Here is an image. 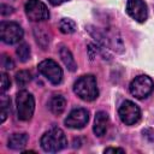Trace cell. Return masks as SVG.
Returning a JSON list of instances; mask_svg holds the SVG:
<instances>
[{"label": "cell", "instance_id": "obj_21", "mask_svg": "<svg viewBox=\"0 0 154 154\" xmlns=\"http://www.w3.org/2000/svg\"><path fill=\"white\" fill-rule=\"evenodd\" d=\"M13 7L12 6H8V5H5V4H1V7H0V13L2 16H7V14H11L13 13Z\"/></svg>", "mask_w": 154, "mask_h": 154}, {"label": "cell", "instance_id": "obj_23", "mask_svg": "<svg viewBox=\"0 0 154 154\" xmlns=\"http://www.w3.org/2000/svg\"><path fill=\"white\" fill-rule=\"evenodd\" d=\"M66 1H69V0H48V2L51 5H53V6H59V5H61V4L66 2Z\"/></svg>", "mask_w": 154, "mask_h": 154}, {"label": "cell", "instance_id": "obj_16", "mask_svg": "<svg viewBox=\"0 0 154 154\" xmlns=\"http://www.w3.org/2000/svg\"><path fill=\"white\" fill-rule=\"evenodd\" d=\"M0 108H1V123H4L11 111V100L4 93L1 94V97H0Z\"/></svg>", "mask_w": 154, "mask_h": 154}, {"label": "cell", "instance_id": "obj_10", "mask_svg": "<svg viewBox=\"0 0 154 154\" xmlns=\"http://www.w3.org/2000/svg\"><path fill=\"white\" fill-rule=\"evenodd\" d=\"M126 13L138 23L148 18V7L143 0H126Z\"/></svg>", "mask_w": 154, "mask_h": 154}, {"label": "cell", "instance_id": "obj_8", "mask_svg": "<svg viewBox=\"0 0 154 154\" xmlns=\"http://www.w3.org/2000/svg\"><path fill=\"white\" fill-rule=\"evenodd\" d=\"M24 11L31 22H43L49 18V11L41 0H28L24 5Z\"/></svg>", "mask_w": 154, "mask_h": 154}, {"label": "cell", "instance_id": "obj_17", "mask_svg": "<svg viewBox=\"0 0 154 154\" xmlns=\"http://www.w3.org/2000/svg\"><path fill=\"white\" fill-rule=\"evenodd\" d=\"M14 79H16V83H17L18 87H25L31 81V73L26 70L18 71L14 76Z\"/></svg>", "mask_w": 154, "mask_h": 154}, {"label": "cell", "instance_id": "obj_19", "mask_svg": "<svg viewBox=\"0 0 154 154\" xmlns=\"http://www.w3.org/2000/svg\"><path fill=\"white\" fill-rule=\"evenodd\" d=\"M1 67L4 70H12L14 67V63L11 59V57H8L7 54H2L1 55Z\"/></svg>", "mask_w": 154, "mask_h": 154}, {"label": "cell", "instance_id": "obj_12", "mask_svg": "<svg viewBox=\"0 0 154 154\" xmlns=\"http://www.w3.org/2000/svg\"><path fill=\"white\" fill-rule=\"evenodd\" d=\"M65 106H66V100L61 94L53 95L48 101V108L55 116L61 114L65 109Z\"/></svg>", "mask_w": 154, "mask_h": 154}, {"label": "cell", "instance_id": "obj_2", "mask_svg": "<svg viewBox=\"0 0 154 154\" xmlns=\"http://www.w3.org/2000/svg\"><path fill=\"white\" fill-rule=\"evenodd\" d=\"M75 94L84 101H94L99 96L96 77L94 75H83L73 83Z\"/></svg>", "mask_w": 154, "mask_h": 154}, {"label": "cell", "instance_id": "obj_20", "mask_svg": "<svg viewBox=\"0 0 154 154\" xmlns=\"http://www.w3.org/2000/svg\"><path fill=\"white\" fill-rule=\"evenodd\" d=\"M11 88V79L6 72H1V93L7 91Z\"/></svg>", "mask_w": 154, "mask_h": 154}, {"label": "cell", "instance_id": "obj_3", "mask_svg": "<svg viewBox=\"0 0 154 154\" xmlns=\"http://www.w3.org/2000/svg\"><path fill=\"white\" fill-rule=\"evenodd\" d=\"M17 117L22 122H28L32 118L35 111V99L28 90H19L16 95Z\"/></svg>", "mask_w": 154, "mask_h": 154}, {"label": "cell", "instance_id": "obj_15", "mask_svg": "<svg viewBox=\"0 0 154 154\" xmlns=\"http://www.w3.org/2000/svg\"><path fill=\"white\" fill-rule=\"evenodd\" d=\"M77 29V25L75 23V20L70 19V18H63L59 23V30L65 34V35H69V34H73Z\"/></svg>", "mask_w": 154, "mask_h": 154}, {"label": "cell", "instance_id": "obj_14", "mask_svg": "<svg viewBox=\"0 0 154 154\" xmlns=\"http://www.w3.org/2000/svg\"><path fill=\"white\" fill-rule=\"evenodd\" d=\"M59 55L61 58V61L64 63V65L67 67L69 71L73 72L77 70V64L75 61V58L72 55V53L70 52V49L65 46H63L60 49H59Z\"/></svg>", "mask_w": 154, "mask_h": 154}, {"label": "cell", "instance_id": "obj_1", "mask_svg": "<svg viewBox=\"0 0 154 154\" xmlns=\"http://www.w3.org/2000/svg\"><path fill=\"white\" fill-rule=\"evenodd\" d=\"M40 144L45 152L57 153L67 146V138L65 136V132L60 128L53 126L42 135Z\"/></svg>", "mask_w": 154, "mask_h": 154}, {"label": "cell", "instance_id": "obj_9", "mask_svg": "<svg viewBox=\"0 0 154 154\" xmlns=\"http://www.w3.org/2000/svg\"><path fill=\"white\" fill-rule=\"evenodd\" d=\"M89 120V112L85 108H75L65 118L64 123L70 129H83Z\"/></svg>", "mask_w": 154, "mask_h": 154}, {"label": "cell", "instance_id": "obj_18", "mask_svg": "<svg viewBox=\"0 0 154 154\" xmlns=\"http://www.w3.org/2000/svg\"><path fill=\"white\" fill-rule=\"evenodd\" d=\"M16 53L22 63H25L30 59V47L28 43H20L16 49Z\"/></svg>", "mask_w": 154, "mask_h": 154}, {"label": "cell", "instance_id": "obj_7", "mask_svg": "<svg viewBox=\"0 0 154 154\" xmlns=\"http://www.w3.org/2000/svg\"><path fill=\"white\" fill-rule=\"evenodd\" d=\"M118 116L123 124L134 125L138 123V120L141 119V109L135 102L130 100H125L122 102V105L118 108Z\"/></svg>", "mask_w": 154, "mask_h": 154}, {"label": "cell", "instance_id": "obj_11", "mask_svg": "<svg viewBox=\"0 0 154 154\" xmlns=\"http://www.w3.org/2000/svg\"><path fill=\"white\" fill-rule=\"evenodd\" d=\"M107 125H108V114L103 111L96 112L94 119V126H93L94 134L97 137H102L107 131Z\"/></svg>", "mask_w": 154, "mask_h": 154}, {"label": "cell", "instance_id": "obj_4", "mask_svg": "<svg viewBox=\"0 0 154 154\" xmlns=\"http://www.w3.org/2000/svg\"><path fill=\"white\" fill-rule=\"evenodd\" d=\"M129 90H130L131 95L135 96L136 99H146L147 96H149L153 93L154 82L149 76L140 75L131 81V83L129 85Z\"/></svg>", "mask_w": 154, "mask_h": 154}, {"label": "cell", "instance_id": "obj_22", "mask_svg": "<svg viewBox=\"0 0 154 154\" xmlns=\"http://www.w3.org/2000/svg\"><path fill=\"white\" fill-rule=\"evenodd\" d=\"M103 153H125V149L123 148H114V147H108L103 150Z\"/></svg>", "mask_w": 154, "mask_h": 154}, {"label": "cell", "instance_id": "obj_13", "mask_svg": "<svg viewBox=\"0 0 154 154\" xmlns=\"http://www.w3.org/2000/svg\"><path fill=\"white\" fill-rule=\"evenodd\" d=\"M29 141L28 134H12L8 137V147L13 150H22Z\"/></svg>", "mask_w": 154, "mask_h": 154}, {"label": "cell", "instance_id": "obj_6", "mask_svg": "<svg viewBox=\"0 0 154 154\" xmlns=\"http://www.w3.org/2000/svg\"><path fill=\"white\" fill-rule=\"evenodd\" d=\"M24 36L22 26L16 22H1L0 24V38L6 45L18 43Z\"/></svg>", "mask_w": 154, "mask_h": 154}, {"label": "cell", "instance_id": "obj_5", "mask_svg": "<svg viewBox=\"0 0 154 154\" xmlns=\"http://www.w3.org/2000/svg\"><path fill=\"white\" fill-rule=\"evenodd\" d=\"M38 72L52 84H60L63 81V70L53 59H45L37 65Z\"/></svg>", "mask_w": 154, "mask_h": 154}]
</instances>
